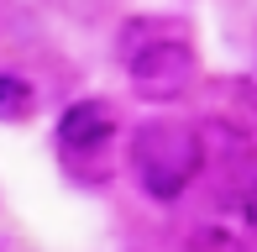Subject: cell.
I'll return each instance as SVG.
<instances>
[{
    "instance_id": "6",
    "label": "cell",
    "mask_w": 257,
    "mask_h": 252,
    "mask_svg": "<svg viewBox=\"0 0 257 252\" xmlns=\"http://www.w3.org/2000/svg\"><path fill=\"white\" fill-rule=\"evenodd\" d=\"M184 252H252V242L241 231H231V226H220V221H205L184 236Z\"/></svg>"
},
{
    "instance_id": "8",
    "label": "cell",
    "mask_w": 257,
    "mask_h": 252,
    "mask_svg": "<svg viewBox=\"0 0 257 252\" xmlns=\"http://www.w3.org/2000/svg\"><path fill=\"white\" fill-rule=\"evenodd\" d=\"M247 37H252V42H247V48L257 53V6H252V32H247Z\"/></svg>"
},
{
    "instance_id": "5",
    "label": "cell",
    "mask_w": 257,
    "mask_h": 252,
    "mask_svg": "<svg viewBox=\"0 0 257 252\" xmlns=\"http://www.w3.org/2000/svg\"><path fill=\"white\" fill-rule=\"evenodd\" d=\"M42 110V89L16 68H0V126H27Z\"/></svg>"
},
{
    "instance_id": "1",
    "label": "cell",
    "mask_w": 257,
    "mask_h": 252,
    "mask_svg": "<svg viewBox=\"0 0 257 252\" xmlns=\"http://www.w3.org/2000/svg\"><path fill=\"white\" fill-rule=\"evenodd\" d=\"M121 63H126L132 100L158 105V110L189 100L205 79L194 27L184 16H132L121 27Z\"/></svg>"
},
{
    "instance_id": "7",
    "label": "cell",
    "mask_w": 257,
    "mask_h": 252,
    "mask_svg": "<svg viewBox=\"0 0 257 252\" xmlns=\"http://www.w3.org/2000/svg\"><path fill=\"white\" fill-rule=\"evenodd\" d=\"M236 210H241V226H247V242H252V252H257V179H252L247 189H241Z\"/></svg>"
},
{
    "instance_id": "4",
    "label": "cell",
    "mask_w": 257,
    "mask_h": 252,
    "mask_svg": "<svg viewBox=\"0 0 257 252\" xmlns=\"http://www.w3.org/2000/svg\"><path fill=\"white\" fill-rule=\"evenodd\" d=\"M210 89H215L220 121L236 137H257V68L252 74H220V79H210Z\"/></svg>"
},
{
    "instance_id": "3",
    "label": "cell",
    "mask_w": 257,
    "mask_h": 252,
    "mask_svg": "<svg viewBox=\"0 0 257 252\" xmlns=\"http://www.w3.org/2000/svg\"><path fill=\"white\" fill-rule=\"evenodd\" d=\"M115 137H121V110H115V100H105V95H84V100H74V105H63V116L53 126L58 158L74 163V168L100 163V158L115 147Z\"/></svg>"
},
{
    "instance_id": "2",
    "label": "cell",
    "mask_w": 257,
    "mask_h": 252,
    "mask_svg": "<svg viewBox=\"0 0 257 252\" xmlns=\"http://www.w3.org/2000/svg\"><path fill=\"white\" fill-rule=\"evenodd\" d=\"M210 142L194 121L184 116H142L126 132V174L153 205H179L184 194L205 179Z\"/></svg>"
}]
</instances>
